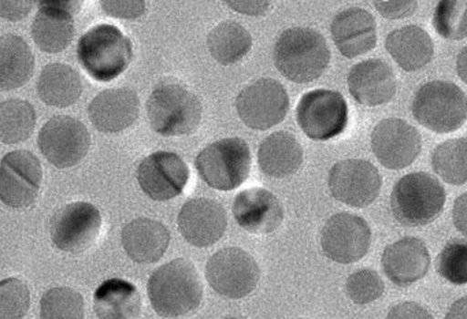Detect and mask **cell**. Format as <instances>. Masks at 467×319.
<instances>
[{
	"label": "cell",
	"mask_w": 467,
	"mask_h": 319,
	"mask_svg": "<svg viewBox=\"0 0 467 319\" xmlns=\"http://www.w3.org/2000/svg\"><path fill=\"white\" fill-rule=\"evenodd\" d=\"M147 293L155 313L165 318H177L201 305L203 286L191 262L174 259L152 273Z\"/></svg>",
	"instance_id": "cell-1"
},
{
	"label": "cell",
	"mask_w": 467,
	"mask_h": 319,
	"mask_svg": "<svg viewBox=\"0 0 467 319\" xmlns=\"http://www.w3.org/2000/svg\"><path fill=\"white\" fill-rule=\"evenodd\" d=\"M278 72L297 84H307L324 75L329 67L330 50L327 40L311 28L284 31L273 51Z\"/></svg>",
	"instance_id": "cell-2"
},
{
	"label": "cell",
	"mask_w": 467,
	"mask_h": 319,
	"mask_svg": "<svg viewBox=\"0 0 467 319\" xmlns=\"http://www.w3.org/2000/svg\"><path fill=\"white\" fill-rule=\"evenodd\" d=\"M78 58L94 80L110 83L132 62V42L117 26L102 24L81 36Z\"/></svg>",
	"instance_id": "cell-3"
},
{
	"label": "cell",
	"mask_w": 467,
	"mask_h": 319,
	"mask_svg": "<svg viewBox=\"0 0 467 319\" xmlns=\"http://www.w3.org/2000/svg\"><path fill=\"white\" fill-rule=\"evenodd\" d=\"M201 100L179 83L155 87L147 102V116L152 129L161 136H184L195 132L201 124Z\"/></svg>",
	"instance_id": "cell-4"
},
{
	"label": "cell",
	"mask_w": 467,
	"mask_h": 319,
	"mask_svg": "<svg viewBox=\"0 0 467 319\" xmlns=\"http://www.w3.org/2000/svg\"><path fill=\"white\" fill-rule=\"evenodd\" d=\"M445 199L447 193L439 180L418 171L396 182L390 195V210L399 223L418 228L437 220L444 209Z\"/></svg>",
	"instance_id": "cell-5"
},
{
	"label": "cell",
	"mask_w": 467,
	"mask_h": 319,
	"mask_svg": "<svg viewBox=\"0 0 467 319\" xmlns=\"http://www.w3.org/2000/svg\"><path fill=\"white\" fill-rule=\"evenodd\" d=\"M411 111L418 124L431 132H455L466 122V95L450 81H431L418 89Z\"/></svg>",
	"instance_id": "cell-6"
},
{
	"label": "cell",
	"mask_w": 467,
	"mask_h": 319,
	"mask_svg": "<svg viewBox=\"0 0 467 319\" xmlns=\"http://www.w3.org/2000/svg\"><path fill=\"white\" fill-rule=\"evenodd\" d=\"M195 166L201 179L213 190H236L250 176V147L240 138L223 139L202 149Z\"/></svg>",
	"instance_id": "cell-7"
},
{
	"label": "cell",
	"mask_w": 467,
	"mask_h": 319,
	"mask_svg": "<svg viewBox=\"0 0 467 319\" xmlns=\"http://www.w3.org/2000/svg\"><path fill=\"white\" fill-rule=\"evenodd\" d=\"M296 119L311 140H332L347 129L348 106L340 92L314 89L300 98Z\"/></svg>",
	"instance_id": "cell-8"
},
{
	"label": "cell",
	"mask_w": 467,
	"mask_h": 319,
	"mask_svg": "<svg viewBox=\"0 0 467 319\" xmlns=\"http://www.w3.org/2000/svg\"><path fill=\"white\" fill-rule=\"evenodd\" d=\"M259 277L258 263L242 248H223L207 262V283L218 294L228 299L248 296L258 285Z\"/></svg>",
	"instance_id": "cell-9"
},
{
	"label": "cell",
	"mask_w": 467,
	"mask_h": 319,
	"mask_svg": "<svg viewBox=\"0 0 467 319\" xmlns=\"http://www.w3.org/2000/svg\"><path fill=\"white\" fill-rule=\"evenodd\" d=\"M236 108L245 127L267 130L284 121L288 114L289 98L278 81L261 78L237 95Z\"/></svg>",
	"instance_id": "cell-10"
},
{
	"label": "cell",
	"mask_w": 467,
	"mask_h": 319,
	"mask_svg": "<svg viewBox=\"0 0 467 319\" xmlns=\"http://www.w3.org/2000/svg\"><path fill=\"white\" fill-rule=\"evenodd\" d=\"M40 151L58 169L72 168L88 154L91 136L83 122L73 117H54L39 133Z\"/></svg>",
	"instance_id": "cell-11"
},
{
	"label": "cell",
	"mask_w": 467,
	"mask_h": 319,
	"mask_svg": "<svg viewBox=\"0 0 467 319\" xmlns=\"http://www.w3.org/2000/svg\"><path fill=\"white\" fill-rule=\"evenodd\" d=\"M43 170L36 155L24 149L9 152L0 160V201L13 209L36 201Z\"/></svg>",
	"instance_id": "cell-12"
},
{
	"label": "cell",
	"mask_w": 467,
	"mask_h": 319,
	"mask_svg": "<svg viewBox=\"0 0 467 319\" xmlns=\"http://www.w3.org/2000/svg\"><path fill=\"white\" fill-rule=\"evenodd\" d=\"M102 215L91 203L76 201L62 207L51 221L54 245L65 252L81 253L97 242Z\"/></svg>",
	"instance_id": "cell-13"
},
{
	"label": "cell",
	"mask_w": 467,
	"mask_h": 319,
	"mask_svg": "<svg viewBox=\"0 0 467 319\" xmlns=\"http://www.w3.org/2000/svg\"><path fill=\"white\" fill-rule=\"evenodd\" d=\"M370 226L362 217L349 212L333 215L322 229V250L336 263L349 264L360 261L370 250Z\"/></svg>",
	"instance_id": "cell-14"
},
{
	"label": "cell",
	"mask_w": 467,
	"mask_h": 319,
	"mask_svg": "<svg viewBox=\"0 0 467 319\" xmlns=\"http://www.w3.org/2000/svg\"><path fill=\"white\" fill-rule=\"evenodd\" d=\"M327 184L336 201L363 209L379 195L382 177L376 166L368 160H347L330 169Z\"/></svg>",
	"instance_id": "cell-15"
},
{
	"label": "cell",
	"mask_w": 467,
	"mask_h": 319,
	"mask_svg": "<svg viewBox=\"0 0 467 319\" xmlns=\"http://www.w3.org/2000/svg\"><path fill=\"white\" fill-rule=\"evenodd\" d=\"M420 149V132L403 119H382L371 132V149L379 163L390 170L409 168Z\"/></svg>",
	"instance_id": "cell-16"
},
{
	"label": "cell",
	"mask_w": 467,
	"mask_h": 319,
	"mask_svg": "<svg viewBox=\"0 0 467 319\" xmlns=\"http://www.w3.org/2000/svg\"><path fill=\"white\" fill-rule=\"evenodd\" d=\"M190 169L180 155L158 151L141 160L138 181L141 190L152 201H168L184 192Z\"/></svg>",
	"instance_id": "cell-17"
},
{
	"label": "cell",
	"mask_w": 467,
	"mask_h": 319,
	"mask_svg": "<svg viewBox=\"0 0 467 319\" xmlns=\"http://www.w3.org/2000/svg\"><path fill=\"white\" fill-rule=\"evenodd\" d=\"M40 9L32 24V37L40 50L48 54L62 53L75 37V13L78 2H40Z\"/></svg>",
	"instance_id": "cell-18"
},
{
	"label": "cell",
	"mask_w": 467,
	"mask_h": 319,
	"mask_svg": "<svg viewBox=\"0 0 467 319\" xmlns=\"http://www.w3.org/2000/svg\"><path fill=\"white\" fill-rule=\"evenodd\" d=\"M177 223L180 233L190 244L204 248L215 244L223 236L228 218L218 201L198 198L182 207Z\"/></svg>",
	"instance_id": "cell-19"
},
{
	"label": "cell",
	"mask_w": 467,
	"mask_h": 319,
	"mask_svg": "<svg viewBox=\"0 0 467 319\" xmlns=\"http://www.w3.org/2000/svg\"><path fill=\"white\" fill-rule=\"evenodd\" d=\"M232 210L237 225L248 233H273L284 221L283 204L265 188H250L237 193Z\"/></svg>",
	"instance_id": "cell-20"
},
{
	"label": "cell",
	"mask_w": 467,
	"mask_h": 319,
	"mask_svg": "<svg viewBox=\"0 0 467 319\" xmlns=\"http://www.w3.org/2000/svg\"><path fill=\"white\" fill-rule=\"evenodd\" d=\"M396 87L398 81L392 67L381 59H368L349 70V94L359 105H385L395 97Z\"/></svg>",
	"instance_id": "cell-21"
},
{
	"label": "cell",
	"mask_w": 467,
	"mask_h": 319,
	"mask_svg": "<svg viewBox=\"0 0 467 319\" xmlns=\"http://www.w3.org/2000/svg\"><path fill=\"white\" fill-rule=\"evenodd\" d=\"M333 42L348 59L365 56L377 45V24L371 13L358 7L344 10L330 26Z\"/></svg>",
	"instance_id": "cell-22"
},
{
	"label": "cell",
	"mask_w": 467,
	"mask_h": 319,
	"mask_svg": "<svg viewBox=\"0 0 467 319\" xmlns=\"http://www.w3.org/2000/svg\"><path fill=\"white\" fill-rule=\"evenodd\" d=\"M140 113L138 94L130 88L106 89L89 103L88 114L99 132L119 133L135 124Z\"/></svg>",
	"instance_id": "cell-23"
},
{
	"label": "cell",
	"mask_w": 467,
	"mask_h": 319,
	"mask_svg": "<svg viewBox=\"0 0 467 319\" xmlns=\"http://www.w3.org/2000/svg\"><path fill=\"white\" fill-rule=\"evenodd\" d=\"M431 267V255L422 240L404 237L388 245L382 253V269L395 285L406 286L425 277Z\"/></svg>",
	"instance_id": "cell-24"
},
{
	"label": "cell",
	"mask_w": 467,
	"mask_h": 319,
	"mask_svg": "<svg viewBox=\"0 0 467 319\" xmlns=\"http://www.w3.org/2000/svg\"><path fill=\"white\" fill-rule=\"evenodd\" d=\"M122 247L138 263H155L171 244V233L163 223L150 218H138L125 225L121 233Z\"/></svg>",
	"instance_id": "cell-25"
},
{
	"label": "cell",
	"mask_w": 467,
	"mask_h": 319,
	"mask_svg": "<svg viewBox=\"0 0 467 319\" xmlns=\"http://www.w3.org/2000/svg\"><path fill=\"white\" fill-rule=\"evenodd\" d=\"M388 54L406 72L423 69L433 58L434 47L428 32L407 26L390 32L385 40Z\"/></svg>",
	"instance_id": "cell-26"
},
{
	"label": "cell",
	"mask_w": 467,
	"mask_h": 319,
	"mask_svg": "<svg viewBox=\"0 0 467 319\" xmlns=\"http://www.w3.org/2000/svg\"><path fill=\"white\" fill-rule=\"evenodd\" d=\"M258 163L266 176L285 179L296 173L302 166V146L292 133H273L259 147Z\"/></svg>",
	"instance_id": "cell-27"
},
{
	"label": "cell",
	"mask_w": 467,
	"mask_h": 319,
	"mask_svg": "<svg viewBox=\"0 0 467 319\" xmlns=\"http://www.w3.org/2000/svg\"><path fill=\"white\" fill-rule=\"evenodd\" d=\"M94 310L99 319H138L141 296L130 281L111 278L95 292Z\"/></svg>",
	"instance_id": "cell-28"
},
{
	"label": "cell",
	"mask_w": 467,
	"mask_h": 319,
	"mask_svg": "<svg viewBox=\"0 0 467 319\" xmlns=\"http://www.w3.org/2000/svg\"><path fill=\"white\" fill-rule=\"evenodd\" d=\"M35 56L23 37L0 36V92L21 88L31 80Z\"/></svg>",
	"instance_id": "cell-29"
},
{
	"label": "cell",
	"mask_w": 467,
	"mask_h": 319,
	"mask_svg": "<svg viewBox=\"0 0 467 319\" xmlns=\"http://www.w3.org/2000/svg\"><path fill=\"white\" fill-rule=\"evenodd\" d=\"M83 94L80 75L65 64H50L40 73L37 95L42 102L53 108L75 105Z\"/></svg>",
	"instance_id": "cell-30"
},
{
	"label": "cell",
	"mask_w": 467,
	"mask_h": 319,
	"mask_svg": "<svg viewBox=\"0 0 467 319\" xmlns=\"http://www.w3.org/2000/svg\"><path fill=\"white\" fill-rule=\"evenodd\" d=\"M210 56L223 67L237 64L253 48L250 32L234 21H225L215 26L207 37Z\"/></svg>",
	"instance_id": "cell-31"
},
{
	"label": "cell",
	"mask_w": 467,
	"mask_h": 319,
	"mask_svg": "<svg viewBox=\"0 0 467 319\" xmlns=\"http://www.w3.org/2000/svg\"><path fill=\"white\" fill-rule=\"evenodd\" d=\"M36 127V111L26 100L0 103V141L17 144L28 140Z\"/></svg>",
	"instance_id": "cell-32"
},
{
	"label": "cell",
	"mask_w": 467,
	"mask_h": 319,
	"mask_svg": "<svg viewBox=\"0 0 467 319\" xmlns=\"http://www.w3.org/2000/svg\"><path fill=\"white\" fill-rule=\"evenodd\" d=\"M466 139H451L431 152V168L447 184L461 185L467 181Z\"/></svg>",
	"instance_id": "cell-33"
},
{
	"label": "cell",
	"mask_w": 467,
	"mask_h": 319,
	"mask_svg": "<svg viewBox=\"0 0 467 319\" xmlns=\"http://www.w3.org/2000/svg\"><path fill=\"white\" fill-rule=\"evenodd\" d=\"M40 319H84V299L67 286L50 289L40 302Z\"/></svg>",
	"instance_id": "cell-34"
},
{
	"label": "cell",
	"mask_w": 467,
	"mask_h": 319,
	"mask_svg": "<svg viewBox=\"0 0 467 319\" xmlns=\"http://www.w3.org/2000/svg\"><path fill=\"white\" fill-rule=\"evenodd\" d=\"M466 2H439L434 10L433 26L442 39L463 40L467 36Z\"/></svg>",
	"instance_id": "cell-35"
},
{
	"label": "cell",
	"mask_w": 467,
	"mask_h": 319,
	"mask_svg": "<svg viewBox=\"0 0 467 319\" xmlns=\"http://www.w3.org/2000/svg\"><path fill=\"white\" fill-rule=\"evenodd\" d=\"M437 270L453 285L467 283V245L464 240H451L440 252Z\"/></svg>",
	"instance_id": "cell-36"
},
{
	"label": "cell",
	"mask_w": 467,
	"mask_h": 319,
	"mask_svg": "<svg viewBox=\"0 0 467 319\" xmlns=\"http://www.w3.org/2000/svg\"><path fill=\"white\" fill-rule=\"evenodd\" d=\"M31 294L18 278L0 281V319H23L28 314Z\"/></svg>",
	"instance_id": "cell-37"
},
{
	"label": "cell",
	"mask_w": 467,
	"mask_h": 319,
	"mask_svg": "<svg viewBox=\"0 0 467 319\" xmlns=\"http://www.w3.org/2000/svg\"><path fill=\"white\" fill-rule=\"evenodd\" d=\"M347 294L355 304L365 305L376 302L384 294V281L371 269H360L349 275L346 283Z\"/></svg>",
	"instance_id": "cell-38"
},
{
	"label": "cell",
	"mask_w": 467,
	"mask_h": 319,
	"mask_svg": "<svg viewBox=\"0 0 467 319\" xmlns=\"http://www.w3.org/2000/svg\"><path fill=\"white\" fill-rule=\"evenodd\" d=\"M103 12L111 17L125 18V20H136L146 13V2H114V0H105L102 2Z\"/></svg>",
	"instance_id": "cell-39"
},
{
	"label": "cell",
	"mask_w": 467,
	"mask_h": 319,
	"mask_svg": "<svg viewBox=\"0 0 467 319\" xmlns=\"http://www.w3.org/2000/svg\"><path fill=\"white\" fill-rule=\"evenodd\" d=\"M374 7L388 20L410 17L417 10V2H373Z\"/></svg>",
	"instance_id": "cell-40"
},
{
	"label": "cell",
	"mask_w": 467,
	"mask_h": 319,
	"mask_svg": "<svg viewBox=\"0 0 467 319\" xmlns=\"http://www.w3.org/2000/svg\"><path fill=\"white\" fill-rule=\"evenodd\" d=\"M387 319H434L422 305L414 302H404L390 308Z\"/></svg>",
	"instance_id": "cell-41"
},
{
	"label": "cell",
	"mask_w": 467,
	"mask_h": 319,
	"mask_svg": "<svg viewBox=\"0 0 467 319\" xmlns=\"http://www.w3.org/2000/svg\"><path fill=\"white\" fill-rule=\"evenodd\" d=\"M34 2H0V17L20 21L31 13Z\"/></svg>",
	"instance_id": "cell-42"
},
{
	"label": "cell",
	"mask_w": 467,
	"mask_h": 319,
	"mask_svg": "<svg viewBox=\"0 0 467 319\" xmlns=\"http://www.w3.org/2000/svg\"><path fill=\"white\" fill-rule=\"evenodd\" d=\"M226 6L231 7L234 12L245 15H264L269 12L272 4L270 2H226Z\"/></svg>",
	"instance_id": "cell-43"
},
{
	"label": "cell",
	"mask_w": 467,
	"mask_h": 319,
	"mask_svg": "<svg viewBox=\"0 0 467 319\" xmlns=\"http://www.w3.org/2000/svg\"><path fill=\"white\" fill-rule=\"evenodd\" d=\"M466 195L463 193L453 204V223L462 234H466Z\"/></svg>",
	"instance_id": "cell-44"
},
{
	"label": "cell",
	"mask_w": 467,
	"mask_h": 319,
	"mask_svg": "<svg viewBox=\"0 0 467 319\" xmlns=\"http://www.w3.org/2000/svg\"><path fill=\"white\" fill-rule=\"evenodd\" d=\"M466 297H462L453 303L445 319H466Z\"/></svg>",
	"instance_id": "cell-45"
},
{
	"label": "cell",
	"mask_w": 467,
	"mask_h": 319,
	"mask_svg": "<svg viewBox=\"0 0 467 319\" xmlns=\"http://www.w3.org/2000/svg\"><path fill=\"white\" fill-rule=\"evenodd\" d=\"M466 51L467 48L462 50L461 56L458 58V64H456V69H458L459 76L462 80L466 81V69H464V64H466Z\"/></svg>",
	"instance_id": "cell-46"
},
{
	"label": "cell",
	"mask_w": 467,
	"mask_h": 319,
	"mask_svg": "<svg viewBox=\"0 0 467 319\" xmlns=\"http://www.w3.org/2000/svg\"><path fill=\"white\" fill-rule=\"evenodd\" d=\"M225 319H240V318H234V316H229V318H225Z\"/></svg>",
	"instance_id": "cell-47"
}]
</instances>
